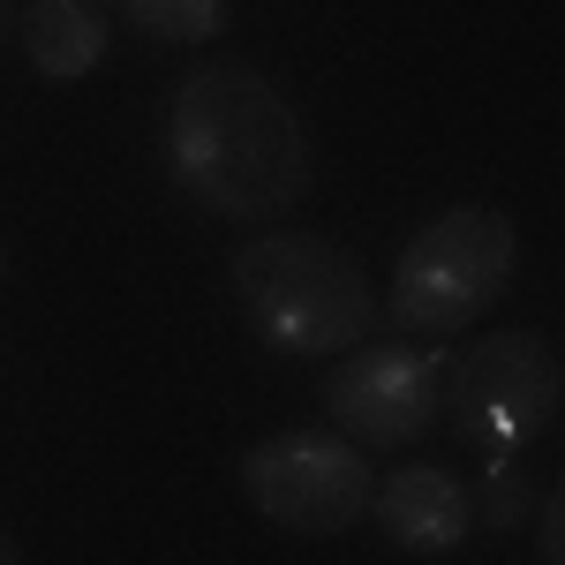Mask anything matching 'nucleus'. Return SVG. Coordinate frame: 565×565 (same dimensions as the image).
Returning <instances> with one entry per match:
<instances>
[{
    "label": "nucleus",
    "instance_id": "1",
    "mask_svg": "<svg viewBox=\"0 0 565 565\" xmlns=\"http://www.w3.org/2000/svg\"><path fill=\"white\" fill-rule=\"evenodd\" d=\"M167 174L189 204L234 226H279L309 196L317 159L295 98L249 61L189 68L167 106Z\"/></svg>",
    "mask_w": 565,
    "mask_h": 565
},
{
    "label": "nucleus",
    "instance_id": "2",
    "mask_svg": "<svg viewBox=\"0 0 565 565\" xmlns=\"http://www.w3.org/2000/svg\"><path fill=\"white\" fill-rule=\"evenodd\" d=\"M234 295L271 354H354L370 348V324H377L370 271L340 242L302 234V226H271L257 242H242Z\"/></svg>",
    "mask_w": 565,
    "mask_h": 565
},
{
    "label": "nucleus",
    "instance_id": "3",
    "mask_svg": "<svg viewBox=\"0 0 565 565\" xmlns=\"http://www.w3.org/2000/svg\"><path fill=\"white\" fill-rule=\"evenodd\" d=\"M513 264H521V234L498 204H452L430 226L407 234V249L392 264V295L385 317L415 340H445V332H468L482 309L513 287Z\"/></svg>",
    "mask_w": 565,
    "mask_h": 565
},
{
    "label": "nucleus",
    "instance_id": "4",
    "mask_svg": "<svg viewBox=\"0 0 565 565\" xmlns=\"http://www.w3.org/2000/svg\"><path fill=\"white\" fill-rule=\"evenodd\" d=\"M565 362L543 332H490L445 370V423L482 452H527L558 430Z\"/></svg>",
    "mask_w": 565,
    "mask_h": 565
},
{
    "label": "nucleus",
    "instance_id": "5",
    "mask_svg": "<svg viewBox=\"0 0 565 565\" xmlns=\"http://www.w3.org/2000/svg\"><path fill=\"white\" fill-rule=\"evenodd\" d=\"M377 482L370 476V445H354L348 430H279L249 445L242 460V490L271 527L287 535H348L370 505H377Z\"/></svg>",
    "mask_w": 565,
    "mask_h": 565
},
{
    "label": "nucleus",
    "instance_id": "6",
    "mask_svg": "<svg viewBox=\"0 0 565 565\" xmlns=\"http://www.w3.org/2000/svg\"><path fill=\"white\" fill-rule=\"evenodd\" d=\"M445 354L437 348H354L324 377V415L370 452L415 445L445 415Z\"/></svg>",
    "mask_w": 565,
    "mask_h": 565
},
{
    "label": "nucleus",
    "instance_id": "7",
    "mask_svg": "<svg viewBox=\"0 0 565 565\" xmlns=\"http://www.w3.org/2000/svg\"><path fill=\"white\" fill-rule=\"evenodd\" d=\"M377 527H385L399 551H423V558H445L476 535V498L468 482L445 476V468H392L377 482Z\"/></svg>",
    "mask_w": 565,
    "mask_h": 565
},
{
    "label": "nucleus",
    "instance_id": "8",
    "mask_svg": "<svg viewBox=\"0 0 565 565\" xmlns=\"http://www.w3.org/2000/svg\"><path fill=\"white\" fill-rule=\"evenodd\" d=\"M15 39H23V61L45 84H76L106 61V8L98 0H23Z\"/></svg>",
    "mask_w": 565,
    "mask_h": 565
},
{
    "label": "nucleus",
    "instance_id": "9",
    "mask_svg": "<svg viewBox=\"0 0 565 565\" xmlns=\"http://www.w3.org/2000/svg\"><path fill=\"white\" fill-rule=\"evenodd\" d=\"M114 8L159 45H212L226 31V0H114Z\"/></svg>",
    "mask_w": 565,
    "mask_h": 565
},
{
    "label": "nucleus",
    "instance_id": "10",
    "mask_svg": "<svg viewBox=\"0 0 565 565\" xmlns=\"http://www.w3.org/2000/svg\"><path fill=\"white\" fill-rule=\"evenodd\" d=\"M521 460L527 452H490V468H482V521H490V535L527 521V468Z\"/></svg>",
    "mask_w": 565,
    "mask_h": 565
},
{
    "label": "nucleus",
    "instance_id": "11",
    "mask_svg": "<svg viewBox=\"0 0 565 565\" xmlns=\"http://www.w3.org/2000/svg\"><path fill=\"white\" fill-rule=\"evenodd\" d=\"M535 558H543V565H565V482L543 498V513H535Z\"/></svg>",
    "mask_w": 565,
    "mask_h": 565
},
{
    "label": "nucleus",
    "instance_id": "12",
    "mask_svg": "<svg viewBox=\"0 0 565 565\" xmlns=\"http://www.w3.org/2000/svg\"><path fill=\"white\" fill-rule=\"evenodd\" d=\"M0 565H23V543H15V535L0 543Z\"/></svg>",
    "mask_w": 565,
    "mask_h": 565
}]
</instances>
